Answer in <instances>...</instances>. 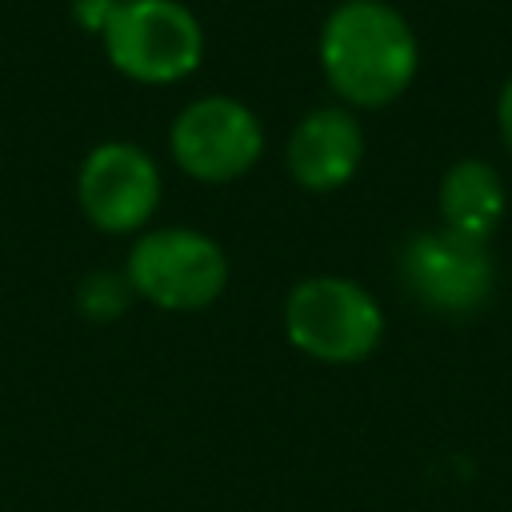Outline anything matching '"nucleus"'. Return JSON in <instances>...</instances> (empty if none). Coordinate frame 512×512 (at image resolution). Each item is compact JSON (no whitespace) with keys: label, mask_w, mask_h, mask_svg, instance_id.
<instances>
[{"label":"nucleus","mask_w":512,"mask_h":512,"mask_svg":"<svg viewBox=\"0 0 512 512\" xmlns=\"http://www.w3.org/2000/svg\"><path fill=\"white\" fill-rule=\"evenodd\" d=\"M320 68L348 108H384L416 80L420 44L388 0H340L320 28Z\"/></svg>","instance_id":"1"},{"label":"nucleus","mask_w":512,"mask_h":512,"mask_svg":"<svg viewBox=\"0 0 512 512\" xmlns=\"http://www.w3.org/2000/svg\"><path fill=\"white\" fill-rule=\"evenodd\" d=\"M284 336L308 360L360 364L384 340V312L348 276H308L284 300Z\"/></svg>","instance_id":"2"},{"label":"nucleus","mask_w":512,"mask_h":512,"mask_svg":"<svg viewBox=\"0 0 512 512\" xmlns=\"http://www.w3.org/2000/svg\"><path fill=\"white\" fill-rule=\"evenodd\" d=\"M108 64L136 84H180L204 60V28L180 0H120L100 32Z\"/></svg>","instance_id":"3"},{"label":"nucleus","mask_w":512,"mask_h":512,"mask_svg":"<svg viewBox=\"0 0 512 512\" xmlns=\"http://www.w3.org/2000/svg\"><path fill=\"white\" fill-rule=\"evenodd\" d=\"M124 280L164 312H200L228 288V256L200 228H148L128 248Z\"/></svg>","instance_id":"4"},{"label":"nucleus","mask_w":512,"mask_h":512,"mask_svg":"<svg viewBox=\"0 0 512 512\" xmlns=\"http://www.w3.org/2000/svg\"><path fill=\"white\" fill-rule=\"evenodd\" d=\"M168 152L184 176L200 184H232L260 160L264 124L236 96H200L176 112Z\"/></svg>","instance_id":"5"},{"label":"nucleus","mask_w":512,"mask_h":512,"mask_svg":"<svg viewBox=\"0 0 512 512\" xmlns=\"http://www.w3.org/2000/svg\"><path fill=\"white\" fill-rule=\"evenodd\" d=\"M400 280L424 308L444 316H468L488 304L496 264L484 240H468L448 228H428L404 240Z\"/></svg>","instance_id":"6"},{"label":"nucleus","mask_w":512,"mask_h":512,"mask_svg":"<svg viewBox=\"0 0 512 512\" xmlns=\"http://www.w3.org/2000/svg\"><path fill=\"white\" fill-rule=\"evenodd\" d=\"M164 196L160 164L148 148L132 140H104L96 144L76 172V200L92 228L108 236L140 232Z\"/></svg>","instance_id":"7"},{"label":"nucleus","mask_w":512,"mask_h":512,"mask_svg":"<svg viewBox=\"0 0 512 512\" xmlns=\"http://www.w3.org/2000/svg\"><path fill=\"white\" fill-rule=\"evenodd\" d=\"M364 160V128L360 120L332 104V108H312L288 136L284 164L288 176L308 188V192H336L344 188Z\"/></svg>","instance_id":"8"},{"label":"nucleus","mask_w":512,"mask_h":512,"mask_svg":"<svg viewBox=\"0 0 512 512\" xmlns=\"http://www.w3.org/2000/svg\"><path fill=\"white\" fill-rule=\"evenodd\" d=\"M436 204H440V220H444L440 228L488 244V236L496 232V224L504 216V184L488 160L468 156V160H456L440 176Z\"/></svg>","instance_id":"9"},{"label":"nucleus","mask_w":512,"mask_h":512,"mask_svg":"<svg viewBox=\"0 0 512 512\" xmlns=\"http://www.w3.org/2000/svg\"><path fill=\"white\" fill-rule=\"evenodd\" d=\"M132 300V288L124 280V272H88L80 292H76V308L88 320H116Z\"/></svg>","instance_id":"10"},{"label":"nucleus","mask_w":512,"mask_h":512,"mask_svg":"<svg viewBox=\"0 0 512 512\" xmlns=\"http://www.w3.org/2000/svg\"><path fill=\"white\" fill-rule=\"evenodd\" d=\"M112 12H116V0H72V16L88 32H104V24L112 20Z\"/></svg>","instance_id":"11"},{"label":"nucleus","mask_w":512,"mask_h":512,"mask_svg":"<svg viewBox=\"0 0 512 512\" xmlns=\"http://www.w3.org/2000/svg\"><path fill=\"white\" fill-rule=\"evenodd\" d=\"M496 128H500V140H504L508 152H512V76L504 80V88H500V96H496Z\"/></svg>","instance_id":"12"},{"label":"nucleus","mask_w":512,"mask_h":512,"mask_svg":"<svg viewBox=\"0 0 512 512\" xmlns=\"http://www.w3.org/2000/svg\"><path fill=\"white\" fill-rule=\"evenodd\" d=\"M116 4H120V0H116Z\"/></svg>","instance_id":"13"}]
</instances>
